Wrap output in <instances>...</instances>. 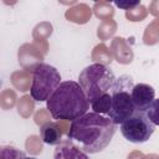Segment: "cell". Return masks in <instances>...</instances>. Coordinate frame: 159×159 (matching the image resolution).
Here are the masks:
<instances>
[{
    "instance_id": "obj_9",
    "label": "cell",
    "mask_w": 159,
    "mask_h": 159,
    "mask_svg": "<svg viewBox=\"0 0 159 159\" xmlns=\"http://www.w3.org/2000/svg\"><path fill=\"white\" fill-rule=\"evenodd\" d=\"M41 140L50 145H58L62 143V133L60 127L53 122H46L40 128Z\"/></svg>"
},
{
    "instance_id": "obj_14",
    "label": "cell",
    "mask_w": 159,
    "mask_h": 159,
    "mask_svg": "<svg viewBox=\"0 0 159 159\" xmlns=\"http://www.w3.org/2000/svg\"><path fill=\"white\" fill-rule=\"evenodd\" d=\"M24 159H36V158H34V157H25Z\"/></svg>"
},
{
    "instance_id": "obj_3",
    "label": "cell",
    "mask_w": 159,
    "mask_h": 159,
    "mask_svg": "<svg viewBox=\"0 0 159 159\" xmlns=\"http://www.w3.org/2000/svg\"><path fill=\"white\" fill-rule=\"evenodd\" d=\"M116 80L113 71L103 63H92L78 76V83L89 103L102 94L111 93Z\"/></svg>"
},
{
    "instance_id": "obj_1",
    "label": "cell",
    "mask_w": 159,
    "mask_h": 159,
    "mask_svg": "<svg viewBox=\"0 0 159 159\" xmlns=\"http://www.w3.org/2000/svg\"><path fill=\"white\" fill-rule=\"evenodd\" d=\"M116 130L117 124L107 116L87 112L71 123L67 138L71 142H76L87 154H94L111 143Z\"/></svg>"
},
{
    "instance_id": "obj_12",
    "label": "cell",
    "mask_w": 159,
    "mask_h": 159,
    "mask_svg": "<svg viewBox=\"0 0 159 159\" xmlns=\"http://www.w3.org/2000/svg\"><path fill=\"white\" fill-rule=\"evenodd\" d=\"M147 116L154 125H159V98L154 99V102L147 111Z\"/></svg>"
},
{
    "instance_id": "obj_10",
    "label": "cell",
    "mask_w": 159,
    "mask_h": 159,
    "mask_svg": "<svg viewBox=\"0 0 159 159\" xmlns=\"http://www.w3.org/2000/svg\"><path fill=\"white\" fill-rule=\"evenodd\" d=\"M111 101H112L111 93H106V94H102V96L97 97L96 99H93L89 104L94 113L107 116L109 112V108H111Z\"/></svg>"
},
{
    "instance_id": "obj_7",
    "label": "cell",
    "mask_w": 159,
    "mask_h": 159,
    "mask_svg": "<svg viewBox=\"0 0 159 159\" xmlns=\"http://www.w3.org/2000/svg\"><path fill=\"white\" fill-rule=\"evenodd\" d=\"M130 96L135 111L147 113V111L155 99V89L147 83H137L133 86Z\"/></svg>"
},
{
    "instance_id": "obj_2",
    "label": "cell",
    "mask_w": 159,
    "mask_h": 159,
    "mask_svg": "<svg viewBox=\"0 0 159 159\" xmlns=\"http://www.w3.org/2000/svg\"><path fill=\"white\" fill-rule=\"evenodd\" d=\"M89 106L82 87L75 81L61 82L46 102V107L53 119L71 122L86 114Z\"/></svg>"
},
{
    "instance_id": "obj_4",
    "label": "cell",
    "mask_w": 159,
    "mask_h": 159,
    "mask_svg": "<svg viewBox=\"0 0 159 159\" xmlns=\"http://www.w3.org/2000/svg\"><path fill=\"white\" fill-rule=\"evenodd\" d=\"M133 86L134 84L132 82V78L127 75H123L116 80L112 87L111 91L112 101L107 117L117 125L124 123L135 112V107L133 104L130 96V91Z\"/></svg>"
},
{
    "instance_id": "obj_6",
    "label": "cell",
    "mask_w": 159,
    "mask_h": 159,
    "mask_svg": "<svg viewBox=\"0 0 159 159\" xmlns=\"http://www.w3.org/2000/svg\"><path fill=\"white\" fill-rule=\"evenodd\" d=\"M122 135L130 143H144L153 135L155 125L149 120L145 112L135 111L134 114L120 124Z\"/></svg>"
},
{
    "instance_id": "obj_11",
    "label": "cell",
    "mask_w": 159,
    "mask_h": 159,
    "mask_svg": "<svg viewBox=\"0 0 159 159\" xmlns=\"http://www.w3.org/2000/svg\"><path fill=\"white\" fill-rule=\"evenodd\" d=\"M26 155L22 150L11 147V145H6L1 148L0 152V159H24Z\"/></svg>"
},
{
    "instance_id": "obj_8",
    "label": "cell",
    "mask_w": 159,
    "mask_h": 159,
    "mask_svg": "<svg viewBox=\"0 0 159 159\" xmlns=\"http://www.w3.org/2000/svg\"><path fill=\"white\" fill-rule=\"evenodd\" d=\"M53 159H89V157L71 140H67L57 145L53 153Z\"/></svg>"
},
{
    "instance_id": "obj_5",
    "label": "cell",
    "mask_w": 159,
    "mask_h": 159,
    "mask_svg": "<svg viewBox=\"0 0 159 159\" xmlns=\"http://www.w3.org/2000/svg\"><path fill=\"white\" fill-rule=\"evenodd\" d=\"M61 84L60 72L51 65L37 63L34 68L32 83L30 88V94L34 101L43 102L52 96V93Z\"/></svg>"
},
{
    "instance_id": "obj_13",
    "label": "cell",
    "mask_w": 159,
    "mask_h": 159,
    "mask_svg": "<svg viewBox=\"0 0 159 159\" xmlns=\"http://www.w3.org/2000/svg\"><path fill=\"white\" fill-rule=\"evenodd\" d=\"M140 4V1H134V2H116V5L118 6V7H120V9H130V7H134V6H137V5H139Z\"/></svg>"
}]
</instances>
